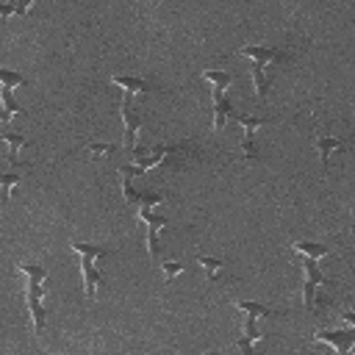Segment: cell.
<instances>
[{
	"label": "cell",
	"mask_w": 355,
	"mask_h": 355,
	"mask_svg": "<svg viewBox=\"0 0 355 355\" xmlns=\"http://www.w3.org/2000/svg\"><path fill=\"white\" fill-rule=\"evenodd\" d=\"M236 308L241 311V336H239V349H241V355H258L255 352V341L258 338H263V333H261V322L263 319H269V316H280L283 311H277V308H269V305H263V302H255V300H236Z\"/></svg>",
	"instance_id": "2"
},
{
	"label": "cell",
	"mask_w": 355,
	"mask_h": 355,
	"mask_svg": "<svg viewBox=\"0 0 355 355\" xmlns=\"http://www.w3.org/2000/svg\"><path fill=\"white\" fill-rule=\"evenodd\" d=\"M194 153H197V147L191 141H158L153 147H139L130 155H133V164L141 172H150L153 166H161V164L178 166L186 155H194Z\"/></svg>",
	"instance_id": "3"
},
{
	"label": "cell",
	"mask_w": 355,
	"mask_h": 355,
	"mask_svg": "<svg viewBox=\"0 0 355 355\" xmlns=\"http://www.w3.org/2000/svg\"><path fill=\"white\" fill-rule=\"evenodd\" d=\"M291 247L300 252V255H308V258H327L333 255V247L330 244H319V241H291Z\"/></svg>",
	"instance_id": "15"
},
{
	"label": "cell",
	"mask_w": 355,
	"mask_h": 355,
	"mask_svg": "<svg viewBox=\"0 0 355 355\" xmlns=\"http://www.w3.org/2000/svg\"><path fill=\"white\" fill-rule=\"evenodd\" d=\"M300 263H302V275H305V280H302V302H305L308 311H316V305H319V291H322L324 286H330L333 280L319 269V258L302 255Z\"/></svg>",
	"instance_id": "7"
},
{
	"label": "cell",
	"mask_w": 355,
	"mask_h": 355,
	"mask_svg": "<svg viewBox=\"0 0 355 355\" xmlns=\"http://www.w3.org/2000/svg\"><path fill=\"white\" fill-rule=\"evenodd\" d=\"M19 180H22V175H17V172H6V175L0 178V186H3V200H11V189H14Z\"/></svg>",
	"instance_id": "19"
},
{
	"label": "cell",
	"mask_w": 355,
	"mask_h": 355,
	"mask_svg": "<svg viewBox=\"0 0 355 355\" xmlns=\"http://www.w3.org/2000/svg\"><path fill=\"white\" fill-rule=\"evenodd\" d=\"M344 322H349V327H355V311H344Z\"/></svg>",
	"instance_id": "24"
},
{
	"label": "cell",
	"mask_w": 355,
	"mask_h": 355,
	"mask_svg": "<svg viewBox=\"0 0 355 355\" xmlns=\"http://www.w3.org/2000/svg\"><path fill=\"white\" fill-rule=\"evenodd\" d=\"M0 80H3V86H8V89H14V86H22L25 83V78L19 75V72H11V69H0Z\"/></svg>",
	"instance_id": "20"
},
{
	"label": "cell",
	"mask_w": 355,
	"mask_h": 355,
	"mask_svg": "<svg viewBox=\"0 0 355 355\" xmlns=\"http://www.w3.org/2000/svg\"><path fill=\"white\" fill-rule=\"evenodd\" d=\"M119 111H122V125H125V150L133 153V150H139V133L144 125V111L136 105L133 94H122Z\"/></svg>",
	"instance_id": "8"
},
{
	"label": "cell",
	"mask_w": 355,
	"mask_h": 355,
	"mask_svg": "<svg viewBox=\"0 0 355 355\" xmlns=\"http://www.w3.org/2000/svg\"><path fill=\"white\" fill-rule=\"evenodd\" d=\"M239 53H241V55H247V58L252 61L250 72H252L255 97H258V100H266L269 83H272L269 72H272V67H275V64L288 61V53H286V50H280V47H272V44H244Z\"/></svg>",
	"instance_id": "1"
},
{
	"label": "cell",
	"mask_w": 355,
	"mask_h": 355,
	"mask_svg": "<svg viewBox=\"0 0 355 355\" xmlns=\"http://www.w3.org/2000/svg\"><path fill=\"white\" fill-rule=\"evenodd\" d=\"M205 355H225V352H216V349H208Z\"/></svg>",
	"instance_id": "25"
},
{
	"label": "cell",
	"mask_w": 355,
	"mask_h": 355,
	"mask_svg": "<svg viewBox=\"0 0 355 355\" xmlns=\"http://www.w3.org/2000/svg\"><path fill=\"white\" fill-rule=\"evenodd\" d=\"M89 155H114L116 144H105V141H89Z\"/></svg>",
	"instance_id": "21"
},
{
	"label": "cell",
	"mask_w": 355,
	"mask_h": 355,
	"mask_svg": "<svg viewBox=\"0 0 355 355\" xmlns=\"http://www.w3.org/2000/svg\"><path fill=\"white\" fill-rule=\"evenodd\" d=\"M3 125H8V119L14 116V114H22V105L14 100V89H8V86H3Z\"/></svg>",
	"instance_id": "17"
},
{
	"label": "cell",
	"mask_w": 355,
	"mask_h": 355,
	"mask_svg": "<svg viewBox=\"0 0 355 355\" xmlns=\"http://www.w3.org/2000/svg\"><path fill=\"white\" fill-rule=\"evenodd\" d=\"M3 139L8 141V161H11V164H17V155H19V147L25 144V139H22L19 133H11V130H6V133H3Z\"/></svg>",
	"instance_id": "18"
},
{
	"label": "cell",
	"mask_w": 355,
	"mask_h": 355,
	"mask_svg": "<svg viewBox=\"0 0 355 355\" xmlns=\"http://www.w3.org/2000/svg\"><path fill=\"white\" fill-rule=\"evenodd\" d=\"M202 80L211 83V100H214V130L219 133L227 119L236 114L233 103L227 100V86L233 83V75L227 69H202Z\"/></svg>",
	"instance_id": "5"
},
{
	"label": "cell",
	"mask_w": 355,
	"mask_h": 355,
	"mask_svg": "<svg viewBox=\"0 0 355 355\" xmlns=\"http://www.w3.org/2000/svg\"><path fill=\"white\" fill-rule=\"evenodd\" d=\"M19 272L28 277V308H31V322H33V333L42 336L44 333V305H42V294H44V280H47V266L39 263H19Z\"/></svg>",
	"instance_id": "6"
},
{
	"label": "cell",
	"mask_w": 355,
	"mask_h": 355,
	"mask_svg": "<svg viewBox=\"0 0 355 355\" xmlns=\"http://www.w3.org/2000/svg\"><path fill=\"white\" fill-rule=\"evenodd\" d=\"M122 194L136 208H155L158 202H164V194L161 191H141V189H136L133 180H130V175H122Z\"/></svg>",
	"instance_id": "12"
},
{
	"label": "cell",
	"mask_w": 355,
	"mask_h": 355,
	"mask_svg": "<svg viewBox=\"0 0 355 355\" xmlns=\"http://www.w3.org/2000/svg\"><path fill=\"white\" fill-rule=\"evenodd\" d=\"M139 219L147 227V252H150V258H158L161 255V239H158V233H161V227L169 219L161 216V214H155L153 208H139Z\"/></svg>",
	"instance_id": "10"
},
{
	"label": "cell",
	"mask_w": 355,
	"mask_h": 355,
	"mask_svg": "<svg viewBox=\"0 0 355 355\" xmlns=\"http://www.w3.org/2000/svg\"><path fill=\"white\" fill-rule=\"evenodd\" d=\"M233 119L241 125V158L244 161H258V144H255V133L258 128H263L269 119L266 116H252V114H233Z\"/></svg>",
	"instance_id": "9"
},
{
	"label": "cell",
	"mask_w": 355,
	"mask_h": 355,
	"mask_svg": "<svg viewBox=\"0 0 355 355\" xmlns=\"http://www.w3.org/2000/svg\"><path fill=\"white\" fill-rule=\"evenodd\" d=\"M28 8H31V3H0V17L6 19V17L14 14V11H17V14H25Z\"/></svg>",
	"instance_id": "22"
},
{
	"label": "cell",
	"mask_w": 355,
	"mask_h": 355,
	"mask_svg": "<svg viewBox=\"0 0 355 355\" xmlns=\"http://www.w3.org/2000/svg\"><path fill=\"white\" fill-rule=\"evenodd\" d=\"M197 263L205 269L208 283H214V280L222 275V269H225V261H222V258H211V255H197Z\"/></svg>",
	"instance_id": "16"
},
{
	"label": "cell",
	"mask_w": 355,
	"mask_h": 355,
	"mask_svg": "<svg viewBox=\"0 0 355 355\" xmlns=\"http://www.w3.org/2000/svg\"><path fill=\"white\" fill-rule=\"evenodd\" d=\"M338 147H344V139L327 136V133H319V136H316V150H319V161H322L324 169H327V164H330V155H333Z\"/></svg>",
	"instance_id": "14"
},
{
	"label": "cell",
	"mask_w": 355,
	"mask_h": 355,
	"mask_svg": "<svg viewBox=\"0 0 355 355\" xmlns=\"http://www.w3.org/2000/svg\"><path fill=\"white\" fill-rule=\"evenodd\" d=\"M111 83L122 86L125 94H153L155 92V86L147 78H139V75H111Z\"/></svg>",
	"instance_id": "13"
},
{
	"label": "cell",
	"mask_w": 355,
	"mask_h": 355,
	"mask_svg": "<svg viewBox=\"0 0 355 355\" xmlns=\"http://www.w3.org/2000/svg\"><path fill=\"white\" fill-rule=\"evenodd\" d=\"M161 269H164V277H166V283H169L175 275L183 272V263H178V261H166V263H161Z\"/></svg>",
	"instance_id": "23"
},
{
	"label": "cell",
	"mask_w": 355,
	"mask_h": 355,
	"mask_svg": "<svg viewBox=\"0 0 355 355\" xmlns=\"http://www.w3.org/2000/svg\"><path fill=\"white\" fill-rule=\"evenodd\" d=\"M313 341L330 344L338 355H352V347H355V327H344V330H319V333H313Z\"/></svg>",
	"instance_id": "11"
},
{
	"label": "cell",
	"mask_w": 355,
	"mask_h": 355,
	"mask_svg": "<svg viewBox=\"0 0 355 355\" xmlns=\"http://www.w3.org/2000/svg\"><path fill=\"white\" fill-rule=\"evenodd\" d=\"M69 247L78 252L80 258V275H83V294L86 300H94L97 297V288L103 286L105 275L100 269V261L111 252L105 244H86V241H69Z\"/></svg>",
	"instance_id": "4"
}]
</instances>
